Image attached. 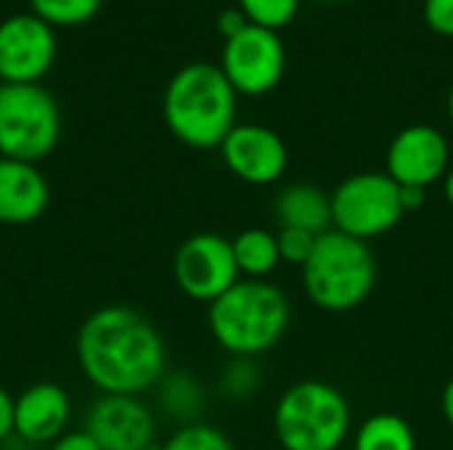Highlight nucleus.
<instances>
[{
	"instance_id": "obj_1",
	"label": "nucleus",
	"mask_w": 453,
	"mask_h": 450,
	"mask_svg": "<svg viewBox=\"0 0 453 450\" xmlns=\"http://www.w3.org/2000/svg\"><path fill=\"white\" fill-rule=\"evenodd\" d=\"M77 366L101 395H143L167 374L162 332L135 308L104 305L77 329Z\"/></svg>"
},
{
	"instance_id": "obj_2",
	"label": "nucleus",
	"mask_w": 453,
	"mask_h": 450,
	"mask_svg": "<svg viewBox=\"0 0 453 450\" xmlns=\"http://www.w3.org/2000/svg\"><path fill=\"white\" fill-rule=\"evenodd\" d=\"M236 98L239 93L218 64H186L165 88V125L180 143L191 149H220L236 125Z\"/></svg>"
},
{
	"instance_id": "obj_3",
	"label": "nucleus",
	"mask_w": 453,
	"mask_h": 450,
	"mask_svg": "<svg viewBox=\"0 0 453 450\" xmlns=\"http://www.w3.org/2000/svg\"><path fill=\"white\" fill-rule=\"evenodd\" d=\"M289 321V297L268 278H239L207 310L210 334L231 358H257L273 350Z\"/></svg>"
},
{
	"instance_id": "obj_4",
	"label": "nucleus",
	"mask_w": 453,
	"mask_h": 450,
	"mask_svg": "<svg viewBox=\"0 0 453 450\" xmlns=\"http://www.w3.org/2000/svg\"><path fill=\"white\" fill-rule=\"evenodd\" d=\"M380 278L372 247L340 231L319 236L311 260L303 265V289L308 300L326 313H348L361 308Z\"/></svg>"
},
{
	"instance_id": "obj_5",
	"label": "nucleus",
	"mask_w": 453,
	"mask_h": 450,
	"mask_svg": "<svg viewBox=\"0 0 453 450\" xmlns=\"http://www.w3.org/2000/svg\"><path fill=\"white\" fill-rule=\"evenodd\" d=\"M350 427L348 398L324 379L289 385L273 408V432L284 450H340Z\"/></svg>"
},
{
	"instance_id": "obj_6",
	"label": "nucleus",
	"mask_w": 453,
	"mask_h": 450,
	"mask_svg": "<svg viewBox=\"0 0 453 450\" xmlns=\"http://www.w3.org/2000/svg\"><path fill=\"white\" fill-rule=\"evenodd\" d=\"M61 141V109L40 82H0V156L42 162Z\"/></svg>"
},
{
	"instance_id": "obj_7",
	"label": "nucleus",
	"mask_w": 453,
	"mask_h": 450,
	"mask_svg": "<svg viewBox=\"0 0 453 450\" xmlns=\"http://www.w3.org/2000/svg\"><path fill=\"white\" fill-rule=\"evenodd\" d=\"M403 217L401 186L385 170L356 172L332 191V228L366 244L390 233Z\"/></svg>"
},
{
	"instance_id": "obj_8",
	"label": "nucleus",
	"mask_w": 453,
	"mask_h": 450,
	"mask_svg": "<svg viewBox=\"0 0 453 450\" xmlns=\"http://www.w3.org/2000/svg\"><path fill=\"white\" fill-rule=\"evenodd\" d=\"M218 66L239 95H265L284 80L287 48L276 29L250 24L239 34L223 40Z\"/></svg>"
},
{
	"instance_id": "obj_9",
	"label": "nucleus",
	"mask_w": 453,
	"mask_h": 450,
	"mask_svg": "<svg viewBox=\"0 0 453 450\" xmlns=\"http://www.w3.org/2000/svg\"><path fill=\"white\" fill-rule=\"evenodd\" d=\"M173 276L188 300L207 305L215 302L242 278L231 239L212 231L188 236L173 257Z\"/></svg>"
},
{
	"instance_id": "obj_10",
	"label": "nucleus",
	"mask_w": 453,
	"mask_h": 450,
	"mask_svg": "<svg viewBox=\"0 0 453 450\" xmlns=\"http://www.w3.org/2000/svg\"><path fill=\"white\" fill-rule=\"evenodd\" d=\"M58 53V37L48 21L29 13H13L0 21V82H40Z\"/></svg>"
},
{
	"instance_id": "obj_11",
	"label": "nucleus",
	"mask_w": 453,
	"mask_h": 450,
	"mask_svg": "<svg viewBox=\"0 0 453 450\" xmlns=\"http://www.w3.org/2000/svg\"><path fill=\"white\" fill-rule=\"evenodd\" d=\"M451 167V143L435 125H409L395 133L385 154V172L398 186L430 188Z\"/></svg>"
},
{
	"instance_id": "obj_12",
	"label": "nucleus",
	"mask_w": 453,
	"mask_h": 450,
	"mask_svg": "<svg viewBox=\"0 0 453 450\" xmlns=\"http://www.w3.org/2000/svg\"><path fill=\"white\" fill-rule=\"evenodd\" d=\"M101 450H149L157 446L154 411L141 395H98L82 427Z\"/></svg>"
},
{
	"instance_id": "obj_13",
	"label": "nucleus",
	"mask_w": 453,
	"mask_h": 450,
	"mask_svg": "<svg viewBox=\"0 0 453 450\" xmlns=\"http://www.w3.org/2000/svg\"><path fill=\"white\" fill-rule=\"evenodd\" d=\"M220 156L228 172L250 186H271L284 178L289 167V149L284 138L257 122H236L220 143Z\"/></svg>"
},
{
	"instance_id": "obj_14",
	"label": "nucleus",
	"mask_w": 453,
	"mask_h": 450,
	"mask_svg": "<svg viewBox=\"0 0 453 450\" xmlns=\"http://www.w3.org/2000/svg\"><path fill=\"white\" fill-rule=\"evenodd\" d=\"M72 400L56 382H35L13 398V435L32 446H53L69 427Z\"/></svg>"
},
{
	"instance_id": "obj_15",
	"label": "nucleus",
	"mask_w": 453,
	"mask_h": 450,
	"mask_svg": "<svg viewBox=\"0 0 453 450\" xmlns=\"http://www.w3.org/2000/svg\"><path fill=\"white\" fill-rule=\"evenodd\" d=\"M50 186L37 164L0 156V225H29L45 215Z\"/></svg>"
},
{
	"instance_id": "obj_16",
	"label": "nucleus",
	"mask_w": 453,
	"mask_h": 450,
	"mask_svg": "<svg viewBox=\"0 0 453 450\" xmlns=\"http://www.w3.org/2000/svg\"><path fill=\"white\" fill-rule=\"evenodd\" d=\"M279 228H297L313 236L332 231V194L316 183H289L273 199Z\"/></svg>"
},
{
	"instance_id": "obj_17",
	"label": "nucleus",
	"mask_w": 453,
	"mask_h": 450,
	"mask_svg": "<svg viewBox=\"0 0 453 450\" xmlns=\"http://www.w3.org/2000/svg\"><path fill=\"white\" fill-rule=\"evenodd\" d=\"M154 390H157L159 408L173 422H178L180 427L199 422L204 411V387L196 377L186 371H167Z\"/></svg>"
},
{
	"instance_id": "obj_18",
	"label": "nucleus",
	"mask_w": 453,
	"mask_h": 450,
	"mask_svg": "<svg viewBox=\"0 0 453 450\" xmlns=\"http://www.w3.org/2000/svg\"><path fill=\"white\" fill-rule=\"evenodd\" d=\"M236 268L244 278H268L279 265V241L268 228H244L231 239Z\"/></svg>"
},
{
	"instance_id": "obj_19",
	"label": "nucleus",
	"mask_w": 453,
	"mask_h": 450,
	"mask_svg": "<svg viewBox=\"0 0 453 450\" xmlns=\"http://www.w3.org/2000/svg\"><path fill=\"white\" fill-rule=\"evenodd\" d=\"M353 450H417V435L403 416L374 414L358 424Z\"/></svg>"
},
{
	"instance_id": "obj_20",
	"label": "nucleus",
	"mask_w": 453,
	"mask_h": 450,
	"mask_svg": "<svg viewBox=\"0 0 453 450\" xmlns=\"http://www.w3.org/2000/svg\"><path fill=\"white\" fill-rule=\"evenodd\" d=\"M104 0H29V11L50 27H77L90 21Z\"/></svg>"
},
{
	"instance_id": "obj_21",
	"label": "nucleus",
	"mask_w": 453,
	"mask_h": 450,
	"mask_svg": "<svg viewBox=\"0 0 453 450\" xmlns=\"http://www.w3.org/2000/svg\"><path fill=\"white\" fill-rule=\"evenodd\" d=\"M263 385V374L255 358H231L218 377V390L228 400H250Z\"/></svg>"
},
{
	"instance_id": "obj_22",
	"label": "nucleus",
	"mask_w": 453,
	"mask_h": 450,
	"mask_svg": "<svg viewBox=\"0 0 453 450\" xmlns=\"http://www.w3.org/2000/svg\"><path fill=\"white\" fill-rule=\"evenodd\" d=\"M159 450H236L234 443L228 440L226 432H220L212 424L196 422V424H186L178 427Z\"/></svg>"
},
{
	"instance_id": "obj_23",
	"label": "nucleus",
	"mask_w": 453,
	"mask_h": 450,
	"mask_svg": "<svg viewBox=\"0 0 453 450\" xmlns=\"http://www.w3.org/2000/svg\"><path fill=\"white\" fill-rule=\"evenodd\" d=\"M236 5L244 11V16L252 24L268 27L276 32L287 27L300 11V0H236Z\"/></svg>"
},
{
	"instance_id": "obj_24",
	"label": "nucleus",
	"mask_w": 453,
	"mask_h": 450,
	"mask_svg": "<svg viewBox=\"0 0 453 450\" xmlns=\"http://www.w3.org/2000/svg\"><path fill=\"white\" fill-rule=\"evenodd\" d=\"M276 241H279L281 263L303 268V265L311 260L319 236H313V233H308V231H297V228H279V231H276Z\"/></svg>"
},
{
	"instance_id": "obj_25",
	"label": "nucleus",
	"mask_w": 453,
	"mask_h": 450,
	"mask_svg": "<svg viewBox=\"0 0 453 450\" xmlns=\"http://www.w3.org/2000/svg\"><path fill=\"white\" fill-rule=\"evenodd\" d=\"M422 16L433 32L453 37V0H425Z\"/></svg>"
},
{
	"instance_id": "obj_26",
	"label": "nucleus",
	"mask_w": 453,
	"mask_h": 450,
	"mask_svg": "<svg viewBox=\"0 0 453 450\" xmlns=\"http://www.w3.org/2000/svg\"><path fill=\"white\" fill-rule=\"evenodd\" d=\"M252 21L244 16V11L239 8V5H231V8H223L220 13H218V32L223 34V40H228V37H234V34H239L244 27H250Z\"/></svg>"
},
{
	"instance_id": "obj_27",
	"label": "nucleus",
	"mask_w": 453,
	"mask_h": 450,
	"mask_svg": "<svg viewBox=\"0 0 453 450\" xmlns=\"http://www.w3.org/2000/svg\"><path fill=\"white\" fill-rule=\"evenodd\" d=\"M50 450H101V446L85 432V430H72V432H64Z\"/></svg>"
},
{
	"instance_id": "obj_28",
	"label": "nucleus",
	"mask_w": 453,
	"mask_h": 450,
	"mask_svg": "<svg viewBox=\"0 0 453 450\" xmlns=\"http://www.w3.org/2000/svg\"><path fill=\"white\" fill-rule=\"evenodd\" d=\"M13 435V395L0 387V443Z\"/></svg>"
},
{
	"instance_id": "obj_29",
	"label": "nucleus",
	"mask_w": 453,
	"mask_h": 450,
	"mask_svg": "<svg viewBox=\"0 0 453 450\" xmlns=\"http://www.w3.org/2000/svg\"><path fill=\"white\" fill-rule=\"evenodd\" d=\"M427 202V188H411V186H401V204H403V212L414 215L425 207Z\"/></svg>"
},
{
	"instance_id": "obj_30",
	"label": "nucleus",
	"mask_w": 453,
	"mask_h": 450,
	"mask_svg": "<svg viewBox=\"0 0 453 450\" xmlns=\"http://www.w3.org/2000/svg\"><path fill=\"white\" fill-rule=\"evenodd\" d=\"M441 411H443L446 424L453 430V377L446 382V387L441 393Z\"/></svg>"
},
{
	"instance_id": "obj_31",
	"label": "nucleus",
	"mask_w": 453,
	"mask_h": 450,
	"mask_svg": "<svg viewBox=\"0 0 453 450\" xmlns=\"http://www.w3.org/2000/svg\"><path fill=\"white\" fill-rule=\"evenodd\" d=\"M441 183H443V199L453 207V164L449 167V172H446V178Z\"/></svg>"
},
{
	"instance_id": "obj_32",
	"label": "nucleus",
	"mask_w": 453,
	"mask_h": 450,
	"mask_svg": "<svg viewBox=\"0 0 453 450\" xmlns=\"http://www.w3.org/2000/svg\"><path fill=\"white\" fill-rule=\"evenodd\" d=\"M449 119H451V125H453V88H451V93H449Z\"/></svg>"
},
{
	"instance_id": "obj_33",
	"label": "nucleus",
	"mask_w": 453,
	"mask_h": 450,
	"mask_svg": "<svg viewBox=\"0 0 453 450\" xmlns=\"http://www.w3.org/2000/svg\"><path fill=\"white\" fill-rule=\"evenodd\" d=\"M319 3H342V0H319Z\"/></svg>"
}]
</instances>
